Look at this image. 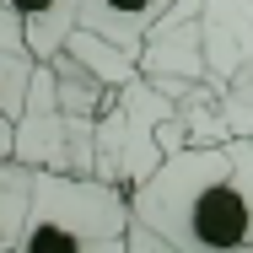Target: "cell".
I'll return each instance as SVG.
<instances>
[{
  "label": "cell",
  "mask_w": 253,
  "mask_h": 253,
  "mask_svg": "<svg viewBox=\"0 0 253 253\" xmlns=\"http://www.w3.org/2000/svg\"><path fill=\"white\" fill-rule=\"evenodd\" d=\"M129 194L97 172L33 167L16 253H124Z\"/></svg>",
  "instance_id": "cell-2"
},
{
  "label": "cell",
  "mask_w": 253,
  "mask_h": 253,
  "mask_svg": "<svg viewBox=\"0 0 253 253\" xmlns=\"http://www.w3.org/2000/svg\"><path fill=\"white\" fill-rule=\"evenodd\" d=\"M178 0H76V27H92L119 49H140L156 16H167Z\"/></svg>",
  "instance_id": "cell-8"
},
{
  "label": "cell",
  "mask_w": 253,
  "mask_h": 253,
  "mask_svg": "<svg viewBox=\"0 0 253 253\" xmlns=\"http://www.w3.org/2000/svg\"><path fill=\"white\" fill-rule=\"evenodd\" d=\"M11 156L27 162V167H70V124H65V108L54 92L49 59L33 65L27 97L11 119Z\"/></svg>",
  "instance_id": "cell-5"
},
{
  "label": "cell",
  "mask_w": 253,
  "mask_h": 253,
  "mask_svg": "<svg viewBox=\"0 0 253 253\" xmlns=\"http://www.w3.org/2000/svg\"><path fill=\"white\" fill-rule=\"evenodd\" d=\"M205 86H226L243 65H253V0H200Z\"/></svg>",
  "instance_id": "cell-6"
},
{
  "label": "cell",
  "mask_w": 253,
  "mask_h": 253,
  "mask_svg": "<svg viewBox=\"0 0 253 253\" xmlns=\"http://www.w3.org/2000/svg\"><path fill=\"white\" fill-rule=\"evenodd\" d=\"M215 108L226 119V135H248L253 140V65H243L226 86H215Z\"/></svg>",
  "instance_id": "cell-12"
},
{
  "label": "cell",
  "mask_w": 253,
  "mask_h": 253,
  "mask_svg": "<svg viewBox=\"0 0 253 253\" xmlns=\"http://www.w3.org/2000/svg\"><path fill=\"white\" fill-rule=\"evenodd\" d=\"M65 54H70L86 76H97L102 86H119V81H129V76H135V54L119 49V43H108V38L92 33V27H70Z\"/></svg>",
  "instance_id": "cell-9"
},
{
  "label": "cell",
  "mask_w": 253,
  "mask_h": 253,
  "mask_svg": "<svg viewBox=\"0 0 253 253\" xmlns=\"http://www.w3.org/2000/svg\"><path fill=\"white\" fill-rule=\"evenodd\" d=\"M27 194H33V167L16 156H0V253H16V243H22Z\"/></svg>",
  "instance_id": "cell-10"
},
{
  "label": "cell",
  "mask_w": 253,
  "mask_h": 253,
  "mask_svg": "<svg viewBox=\"0 0 253 253\" xmlns=\"http://www.w3.org/2000/svg\"><path fill=\"white\" fill-rule=\"evenodd\" d=\"M135 70L162 92L183 97L205 86V43H200V0H178L167 16H156L151 33L135 49Z\"/></svg>",
  "instance_id": "cell-4"
},
{
  "label": "cell",
  "mask_w": 253,
  "mask_h": 253,
  "mask_svg": "<svg viewBox=\"0 0 253 253\" xmlns=\"http://www.w3.org/2000/svg\"><path fill=\"white\" fill-rule=\"evenodd\" d=\"M76 27V0H0V49L54 59Z\"/></svg>",
  "instance_id": "cell-7"
},
{
  "label": "cell",
  "mask_w": 253,
  "mask_h": 253,
  "mask_svg": "<svg viewBox=\"0 0 253 253\" xmlns=\"http://www.w3.org/2000/svg\"><path fill=\"white\" fill-rule=\"evenodd\" d=\"M172 92H162L140 70L119 86H108L92 119V172L108 183H140L162 162V124L172 119Z\"/></svg>",
  "instance_id": "cell-3"
},
{
  "label": "cell",
  "mask_w": 253,
  "mask_h": 253,
  "mask_svg": "<svg viewBox=\"0 0 253 253\" xmlns=\"http://www.w3.org/2000/svg\"><path fill=\"white\" fill-rule=\"evenodd\" d=\"M33 54L22 49H0V156H11V119L27 97V81H33Z\"/></svg>",
  "instance_id": "cell-11"
},
{
  "label": "cell",
  "mask_w": 253,
  "mask_h": 253,
  "mask_svg": "<svg viewBox=\"0 0 253 253\" xmlns=\"http://www.w3.org/2000/svg\"><path fill=\"white\" fill-rule=\"evenodd\" d=\"M129 226L178 253H253V140L226 135L162 151L129 183Z\"/></svg>",
  "instance_id": "cell-1"
}]
</instances>
